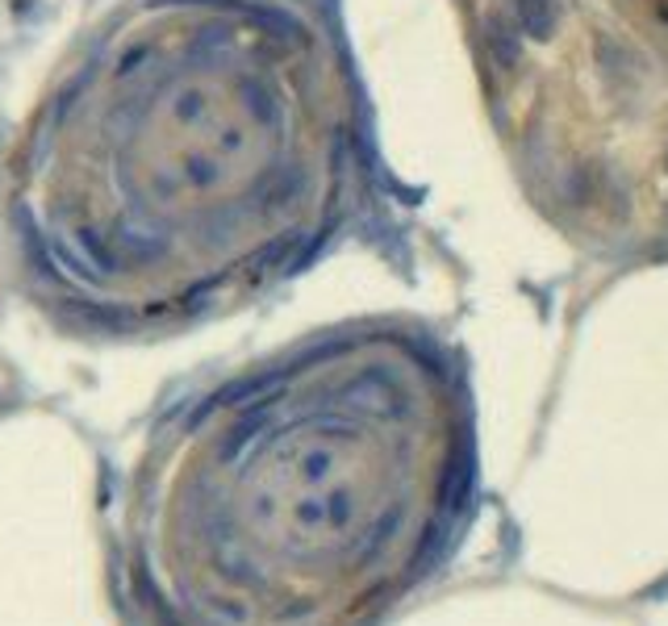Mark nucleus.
Instances as JSON below:
<instances>
[{"mask_svg":"<svg viewBox=\"0 0 668 626\" xmlns=\"http://www.w3.org/2000/svg\"><path fill=\"white\" fill-rule=\"evenodd\" d=\"M472 438L418 352L364 343L230 384L147 463L126 585L147 626H373L459 544Z\"/></svg>","mask_w":668,"mask_h":626,"instance_id":"obj_1","label":"nucleus"},{"mask_svg":"<svg viewBox=\"0 0 668 626\" xmlns=\"http://www.w3.org/2000/svg\"><path fill=\"white\" fill-rule=\"evenodd\" d=\"M514 13L531 38H552V29L560 22V4L556 0H514Z\"/></svg>","mask_w":668,"mask_h":626,"instance_id":"obj_2","label":"nucleus"},{"mask_svg":"<svg viewBox=\"0 0 668 626\" xmlns=\"http://www.w3.org/2000/svg\"><path fill=\"white\" fill-rule=\"evenodd\" d=\"M489 51L502 67H514L522 59V42H518V34L506 17H489Z\"/></svg>","mask_w":668,"mask_h":626,"instance_id":"obj_3","label":"nucleus"},{"mask_svg":"<svg viewBox=\"0 0 668 626\" xmlns=\"http://www.w3.org/2000/svg\"><path fill=\"white\" fill-rule=\"evenodd\" d=\"M665 167H668V155H665Z\"/></svg>","mask_w":668,"mask_h":626,"instance_id":"obj_4","label":"nucleus"}]
</instances>
